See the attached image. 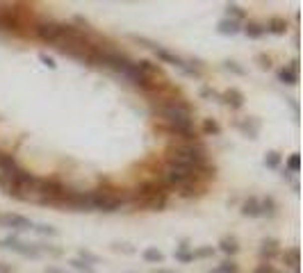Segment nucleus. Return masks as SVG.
I'll return each mask as SVG.
<instances>
[{"label": "nucleus", "instance_id": "393cba45", "mask_svg": "<svg viewBox=\"0 0 303 273\" xmlns=\"http://www.w3.org/2000/svg\"><path fill=\"white\" fill-rule=\"evenodd\" d=\"M71 266H73L75 271H80V273H96V271H94V266H89V264H85V262H82V259H78V257H75V259H71Z\"/></svg>", "mask_w": 303, "mask_h": 273}, {"label": "nucleus", "instance_id": "f704fd0d", "mask_svg": "<svg viewBox=\"0 0 303 273\" xmlns=\"http://www.w3.org/2000/svg\"><path fill=\"white\" fill-rule=\"evenodd\" d=\"M14 268L10 266V264H5V262H0V273H12Z\"/></svg>", "mask_w": 303, "mask_h": 273}, {"label": "nucleus", "instance_id": "39448f33", "mask_svg": "<svg viewBox=\"0 0 303 273\" xmlns=\"http://www.w3.org/2000/svg\"><path fill=\"white\" fill-rule=\"evenodd\" d=\"M0 225H3V228L14 230V232H25V230H35V223H32L30 218L21 216V214H12V212L0 214Z\"/></svg>", "mask_w": 303, "mask_h": 273}, {"label": "nucleus", "instance_id": "f03ea898", "mask_svg": "<svg viewBox=\"0 0 303 273\" xmlns=\"http://www.w3.org/2000/svg\"><path fill=\"white\" fill-rule=\"evenodd\" d=\"M150 112L158 114L167 125L194 123L192 105L183 98H174V96H160L158 100H150Z\"/></svg>", "mask_w": 303, "mask_h": 273}, {"label": "nucleus", "instance_id": "f257e3e1", "mask_svg": "<svg viewBox=\"0 0 303 273\" xmlns=\"http://www.w3.org/2000/svg\"><path fill=\"white\" fill-rule=\"evenodd\" d=\"M167 164H174V166H183V169L194 171L205 184L210 180H214V164H210L208 159V150L201 141H192V144H174L167 148L164 153Z\"/></svg>", "mask_w": 303, "mask_h": 273}, {"label": "nucleus", "instance_id": "473e14b6", "mask_svg": "<svg viewBox=\"0 0 303 273\" xmlns=\"http://www.w3.org/2000/svg\"><path fill=\"white\" fill-rule=\"evenodd\" d=\"M258 60H260V62H262V64H260V66H262V69H269V66H271V60H269L267 55H260Z\"/></svg>", "mask_w": 303, "mask_h": 273}, {"label": "nucleus", "instance_id": "7c9ffc66", "mask_svg": "<svg viewBox=\"0 0 303 273\" xmlns=\"http://www.w3.org/2000/svg\"><path fill=\"white\" fill-rule=\"evenodd\" d=\"M39 60H41V64H46L50 71H55V69H57V64H55V60H53V57H48V55H46V53H41V55H39Z\"/></svg>", "mask_w": 303, "mask_h": 273}, {"label": "nucleus", "instance_id": "7ed1b4c3", "mask_svg": "<svg viewBox=\"0 0 303 273\" xmlns=\"http://www.w3.org/2000/svg\"><path fill=\"white\" fill-rule=\"evenodd\" d=\"M130 203L137 207H146L150 212H162L169 203V191L158 180H144L137 184L134 191H130Z\"/></svg>", "mask_w": 303, "mask_h": 273}, {"label": "nucleus", "instance_id": "b1692460", "mask_svg": "<svg viewBox=\"0 0 303 273\" xmlns=\"http://www.w3.org/2000/svg\"><path fill=\"white\" fill-rule=\"evenodd\" d=\"M78 259H82V262L89 264V266H94V264H98V262H100L98 255L89 253V250H80V253H78Z\"/></svg>", "mask_w": 303, "mask_h": 273}, {"label": "nucleus", "instance_id": "c85d7f7f", "mask_svg": "<svg viewBox=\"0 0 303 273\" xmlns=\"http://www.w3.org/2000/svg\"><path fill=\"white\" fill-rule=\"evenodd\" d=\"M224 69H226V71H233L235 75H246V71H244L242 66H239L237 62H233V60H228V62H226V64H224Z\"/></svg>", "mask_w": 303, "mask_h": 273}, {"label": "nucleus", "instance_id": "2f4dec72", "mask_svg": "<svg viewBox=\"0 0 303 273\" xmlns=\"http://www.w3.org/2000/svg\"><path fill=\"white\" fill-rule=\"evenodd\" d=\"M201 96H203V98H217V100H221V94H217V91L210 89V87H203V89H201Z\"/></svg>", "mask_w": 303, "mask_h": 273}, {"label": "nucleus", "instance_id": "dca6fc26", "mask_svg": "<svg viewBox=\"0 0 303 273\" xmlns=\"http://www.w3.org/2000/svg\"><path fill=\"white\" fill-rule=\"evenodd\" d=\"M141 257H144V262H148V264H160L164 259V255L160 253L155 246H148V248L141 250Z\"/></svg>", "mask_w": 303, "mask_h": 273}, {"label": "nucleus", "instance_id": "0eeeda50", "mask_svg": "<svg viewBox=\"0 0 303 273\" xmlns=\"http://www.w3.org/2000/svg\"><path fill=\"white\" fill-rule=\"evenodd\" d=\"M278 241L276 239H262V246H260V250H258V255H260V259L262 262H271V259H276L278 257Z\"/></svg>", "mask_w": 303, "mask_h": 273}, {"label": "nucleus", "instance_id": "412c9836", "mask_svg": "<svg viewBox=\"0 0 303 273\" xmlns=\"http://www.w3.org/2000/svg\"><path fill=\"white\" fill-rule=\"evenodd\" d=\"M264 166H267V169H278L280 166V153L269 150V153L264 155Z\"/></svg>", "mask_w": 303, "mask_h": 273}, {"label": "nucleus", "instance_id": "cd10ccee", "mask_svg": "<svg viewBox=\"0 0 303 273\" xmlns=\"http://www.w3.org/2000/svg\"><path fill=\"white\" fill-rule=\"evenodd\" d=\"M35 230L39 234H46V237H55V234H57V230H55L53 225H46V223H39V225L35 223Z\"/></svg>", "mask_w": 303, "mask_h": 273}, {"label": "nucleus", "instance_id": "5701e85b", "mask_svg": "<svg viewBox=\"0 0 303 273\" xmlns=\"http://www.w3.org/2000/svg\"><path fill=\"white\" fill-rule=\"evenodd\" d=\"M203 132L205 134H214V137H217V134H221V125H219L214 119H205L203 121Z\"/></svg>", "mask_w": 303, "mask_h": 273}, {"label": "nucleus", "instance_id": "c9c22d12", "mask_svg": "<svg viewBox=\"0 0 303 273\" xmlns=\"http://www.w3.org/2000/svg\"><path fill=\"white\" fill-rule=\"evenodd\" d=\"M114 250H123V253H132V248H130V246H125V243H123V246H121V243H116V246H114Z\"/></svg>", "mask_w": 303, "mask_h": 273}, {"label": "nucleus", "instance_id": "4c0bfd02", "mask_svg": "<svg viewBox=\"0 0 303 273\" xmlns=\"http://www.w3.org/2000/svg\"><path fill=\"white\" fill-rule=\"evenodd\" d=\"M46 273H69V271H62L57 266H46Z\"/></svg>", "mask_w": 303, "mask_h": 273}, {"label": "nucleus", "instance_id": "9d476101", "mask_svg": "<svg viewBox=\"0 0 303 273\" xmlns=\"http://www.w3.org/2000/svg\"><path fill=\"white\" fill-rule=\"evenodd\" d=\"M217 32L221 37H235L242 32V23H237V21H233V19H221L217 23Z\"/></svg>", "mask_w": 303, "mask_h": 273}, {"label": "nucleus", "instance_id": "c756f323", "mask_svg": "<svg viewBox=\"0 0 303 273\" xmlns=\"http://www.w3.org/2000/svg\"><path fill=\"white\" fill-rule=\"evenodd\" d=\"M176 259L187 264V262H194V255H192V250H176Z\"/></svg>", "mask_w": 303, "mask_h": 273}, {"label": "nucleus", "instance_id": "58836bf2", "mask_svg": "<svg viewBox=\"0 0 303 273\" xmlns=\"http://www.w3.org/2000/svg\"><path fill=\"white\" fill-rule=\"evenodd\" d=\"M155 273H174V271H167V268H158Z\"/></svg>", "mask_w": 303, "mask_h": 273}, {"label": "nucleus", "instance_id": "1a4fd4ad", "mask_svg": "<svg viewBox=\"0 0 303 273\" xmlns=\"http://www.w3.org/2000/svg\"><path fill=\"white\" fill-rule=\"evenodd\" d=\"M221 103L228 105L230 109H242L244 107V94L239 89H235V87H230L228 91L221 94Z\"/></svg>", "mask_w": 303, "mask_h": 273}, {"label": "nucleus", "instance_id": "f3484780", "mask_svg": "<svg viewBox=\"0 0 303 273\" xmlns=\"http://www.w3.org/2000/svg\"><path fill=\"white\" fill-rule=\"evenodd\" d=\"M226 19H233V21H237V23H242L244 19H246V14H244V10L239 5H226Z\"/></svg>", "mask_w": 303, "mask_h": 273}, {"label": "nucleus", "instance_id": "72a5a7b5", "mask_svg": "<svg viewBox=\"0 0 303 273\" xmlns=\"http://www.w3.org/2000/svg\"><path fill=\"white\" fill-rule=\"evenodd\" d=\"M289 107H292V112H294V116H298V103L294 98H289Z\"/></svg>", "mask_w": 303, "mask_h": 273}, {"label": "nucleus", "instance_id": "ddd939ff", "mask_svg": "<svg viewBox=\"0 0 303 273\" xmlns=\"http://www.w3.org/2000/svg\"><path fill=\"white\" fill-rule=\"evenodd\" d=\"M242 32L249 37V39H260V37L264 35V25L262 23H255V21H249V23L242 28Z\"/></svg>", "mask_w": 303, "mask_h": 273}, {"label": "nucleus", "instance_id": "aec40b11", "mask_svg": "<svg viewBox=\"0 0 303 273\" xmlns=\"http://www.w3.org/2000/svg\"><path fill=\"white\" fill-rule=\"evenodd\" d=\"M298 169H301V157H298V153H292L287 157V162H285V171H289V173H298Z\"/></svg>", "mask_w": 303, "mask_h": 273}, {"label": "nucleus", "instance_id": "e433bc0d", "mask_svg": "<svg viewBox=\"0 0 303 273\" xmlns=\"http://www.w3.org/2000/svg\"><path fill=\"white\" fill-rule=\"evenodd\" d=\"M287 69H292V71H296V73H298V60H296V57H294V60L287 64Z\"/></svg>", "mask_w": 303, "mask_h": 273}, {"label": "nucleus", "instance_id": "6ab92c4d", "mask_svg": "<svg viewBox=\"0 0 303 273\" xmlns=\"http://www.w3.org/2000/svg\"><path fill=\"white\" fill-rule=\"evenodd\" d=\"M260 209L267 216H276V200H273V196H267L264 200H260Z\"/></svg>", "mask_w": 303, "mask_h": 273}, {"label": "nucleus", "instance_id": "6e6552de", "mask_svg": "<svg viewBox=\"0 0 303 273\" xmlns=\"http://www.w3.org/2000/svg\"><path fill=\"white\" fill-rule=\"evenodd\" d=\"M237 130L244 134V137H249V139H258V132H260V121L258 119H244V121H237Z\"/></svg>", "mask_w": 303, "mask_h": 273}, {"label": "nucleus", "instance_id": "423d86ee", "mask_svg": "<svg viewBox=\"0 0 303 273\" xmlns=\"http://www.w3.org/2000/svg\"><path fill=\"white\" fill-rule=\"evenodd\" d=\"M0 30H10V32L21 30V10L16 5L0 7Z\"/></svg>", "mask_w": 303, "mask_h": 273}, {"label": "nucleus", "instance_id": "4be33fe9", "mask_svg": "<svg viewBox=\"0 0 303 273\" xmlns=\"http://www.w3.org/2000/svg\"><path fill=\"white\" fill-rule=\"evenodd\" d=\"M208 273H239V266L235 262H224V264H219L217 268H210Z\"/></svg>", "mask_w": 303, "mask_h": 273}, {"label": "nucleus", "instance_id": "bb28decb", "mask_svg": "<svg viewBox=\"0 0 303 273\" xmlns=\"http://www.w3.org/2000/svg\"><path fill=\"white\" fill-rule=\"evenodd\" d=\"M192 255H194V259L212 257V255H214V248H212V246H203V248H199V250H192Z\"/></svg>", "mask_w": 303, "mask_h": 273}, {"label": "nucleus", "instance_id": "a878e982", "mask_svg": "<svg viewBox=\"0 0 303 273\" xmlns=\"http://www.w3.org/2000/svg\"><path fill=\"white\" fill-rule=\"evenodd\" d=\"M253 273H283V271L276 268L271 262H262V264H258V266L253 268Z\"/></svg>", "mask_w": 303, "mask_h": 273}, {"label": "nucleus", "instance_id": "20e7f679", "mask_svg": "<svg viewBox=\"0 0 303 273\" xmlns=\"http://www.w3.org/2000/svg\"><path fill=\"white\" fill-rule=\"evenodd\" d=\"M0 246L3 248H10V250H14V253H19V255H23V257H39L41 255V250H39V246H35V243H25V241H21L16 234H10V237H5L3 241H0Z\"/></svg>", "mask_w": 303, "mask_h": 273}, {"label": "nucleus", "instance_id": "2eb2a0df", "mask_svg": "<svg viewBox=\"0 0 303 273\" xmlns=\"http://www.w3.org/2000/svg\"><path fill=\"white\" fill-rule=\"evenodd\" d=\"M283 262L292 268V273H298V248H296V246H292V248L285 250V253H283Z\"/></svg>", "mask_w": 303, "mask_h": 273}, {"label": "nucleus", "instance_id": "9b49d317", "mask_svg": "<svg viewBox=\"0 0 303 273\" xmlns=\"http://www.w3.org/2000/svg\"><path fill=\"white\" fill-rule=\"evenodd\" d=\"M242 214L249 218H258L262 216V209H260V200L255 196H249V198L242 203Z\"/></svg>", "mask_w": 303, "mask_h": 273}, {"label": "nucleus", "instance_id": "f8f14e48", "mask_svg": "<svg viewBox=\"0 0 303 273\" xmlns=\"http://www.w3.org/2000/svg\"><path fill=\"white\" fill-rule=\"evenodd\" d=\"M264 32H267V35H285V32H287V21L273 16V19H269L267 23H264Z\"/></svg>", "mask_w": 303, "mask_h": 273}, {"label": "nucleus", "instance_id": "a211bd4d", "mask_svg": "<svg viewBox=\"0 0 303 273\" xmlns=\"http://www.w3.org/2000/svg\"><path fill=\"white\" fill-rule=\"evenodd\" d=\"M221 250H224L226 255H235L239 250V246H237V239H233V237H226V239H221Z\"/></svg>", "mask_w": 303, "mask_h": 273}, {"label": "nucleus", "instance_id": "4468645a", "mask_svg": "<svg viewBox=\"0 0 303 273\" xmlns=\"http://www.w3.org/2000/svg\"><path fill=\"white\" fill-rule=\"evenodd\" d=\"M276 78H278V82H283V85H296L298 82V73L296 71H292V69H287V66H283V69L276 73Z\"/></svg>", "mask_w": 303, "mask_h": 273}]
</instances>
